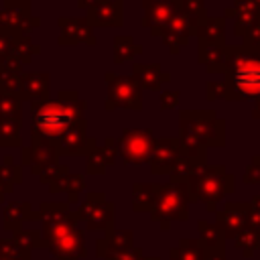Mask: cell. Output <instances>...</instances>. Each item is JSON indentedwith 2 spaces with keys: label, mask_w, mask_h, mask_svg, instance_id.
I'll return each instance as SVG.
<instances>
[{
  "label": "cell",
  "mask_w": 260,
  "mask_h": 260,
  "mask_svg": "<svg viewBox=\"0 0 260 260\" xmlns=\"http://www.w3.org/2000/svg\"><path fill=\"white\" fill-rule=\"evenodd\" d=\"M144 260H158V258H144Z\"/></svg>",
  "instance_id": "cell-50"
},
{
  "label": "cell",
  "mask_w": 260,
  "mask_h": 260,
  "mask_svg": "<svg viewBox=\"0 0 260 260\" xmlns=\"http://www.w3.org/2000/svg\"><path fill=\"white\" fill-rule=\"evenodd\" d=\"M67 173H69V167H67V165L55 162V165H47V167H43V169H41V171H37L35 175L39 177V181H41V183L51 185L53 181H57L59 177H63V175H67Z\"/></svg>",
  "instance_id": "cell-40"
},
{
  "label": "cell",
  "mask_w": 260,
  "mask_h": 260,
  "mask_svg": "<svg viewBox=\"0 0 260 260\" xmlns=\"http://www.w3.org/2000/svg\"><path fill=\"white\" fill-rule=\"evenodd\" d=\"M248 225L260 232V195L248 203Z\"/></svg>",
  "instance_id": "cell-45"
},
{
  "label": "cell",
  "mask_w": 260,
  "mask_h": 260,
  "mask_svg": "<svg viewBox=\"0 0 260 260\" xmlns=\"http://www.w3.org/2000/svg\"><path fill=\"white\" fill-rule=\"evenodd\" d=\"M252 118H256V120H260V100H256V102H254V110H252Z\"/></svg>",
  "instance_id": "cell-49"
},
{
  "label": "cell",
  "mask_w": 260,
  "mask_h": 260,
  "mask_svg": "<svg viewBox=\"0 0 260 260\" xmlns=\"http://www.w3.org/2000/svg\"><path fill=\"white\" fill-rule=\"evenodd\" d=\"M0 260H30V252L22 250L12 238L0 240Z\"/></svg>",
  "instance_id": "cell-39"
},
{
  "label": "cell",
  "mask_w": 260,
  "mask_h": 260,
  "mask_svg": "<svg viewBox=\"0 0 260 260\" xmlns=\"http://www.w3.org/2000/svg\"><path fill=\"white\" fill-rule=\"evenodd\" d=\"M53 144H55L59 156L61 154H65V156H87L93 150V146L98 144V138L87 134V120L83 116L77 122H73Z\"/></svg>",
  "instance_id": "cell-11"
},
{
  "label": "cell",
  "mask_w": 260,
  "mask_h": 260,
  "mask_svg": "<svg viewBox=\"0 0 260 260\" xmlns=\"http://www.w3.org/2000/svg\"><path fill=\"white\" fill-rule=\"evenodd\" d=\"M28 219H37V211H32V205L28 201H14L4 205V211H2L4 230L18 232L22 221H28Z\"/></svg>",
  "instance_id": "cell-25"
},
{
  "label": "cell",
  "mask_w": 260,
  "mask_h": 260,
  "mask_svg": "<svg viewBox=\"0 0 260 260\" xmlns=\"http://www.w3.org/2000/svg\"><path fill=\"white\" fill-rule=\"evenodd\" d=\"M197 47H225V16H205L197 28Z\"/></svg>",
  "instance_id": "cell-20"
},
{
  "label": "cell",
  "mask_w": 260,
  "mask_h": 260,
  "mask_svg": "<svg viewBox=\"0 0 260 260\" xmlns=\"http://www.w3.org/2000/svg\"><path fill=\"white\" fill-rule=\"evenodd\" d=\"M154 134L150 128H126L116 138V150L126 165L148 162L154 148Z\"/></svg>",
  "instance_id": "cell-8"
},
{
  "label": "cell",
  "mask_w": 260,
  "mask_h": 260,
  "mask_svg": "<svg viewBox=\"0 0 260 260\" xmlns=\"http://www.w3.org/2000/svg\"><path fill=\"white\" fill-rule=\"evenodd\" d=\"M205 98L209 102L223 98V81H207L205 83Z\"/></svg>",
  "instance_id": "cell-46"
},
{
  "label": "cell",
  "mask_w": 260,
  "mask_h": 260,
  "mask_svg": "<svg viewBox=\"0 0 260 260\" xmlns=\"http://www.w3.org/2000/svg\"><path fill=\"white\" fill-rule=\"evenodd\" d=\"M189 189L185 181L156 183V197L150 209L152 221H158L160 230H169L171 221H185L189 217Z\"/></svg>",
  "instance_id": "cell-6"
},
{
  "label": "cell",
  "mask_w": 260,
  "mask_h": 260,
  "mask_svg": "<svg viewBox=\"0 0 260 260\" xmlns=\"http://www.w3.org/2000/svg\"><path fill=\"white\" fill-rule=\"evenodd\" d=\"M156 197V183H134L132 185V209L150 211Z\"/></svg>",
  "instance_id": "cell-29"
},
{
  "label": "cell",
  "mask_w": 260,
  "mask_h": 260,
  "mask_svg": "<svg viewBox=\"0 0 260 260\" xmlns=\"http://www.w3.org/2000/svg\"><path fill=\"white\" fill-rule=\"evenodd\" d=\"M0 181L8 187H14L22 181V171L18 165H14L12 156H4V160L0 162Z\"/></svg>",
  "instance_id": "cell-36"
},
{
  "label": "cell",
  "mask_w": 260,
  "mask_h": 260,
  "mask_svg": "<svg viewBox=\"0 0 260 260\" xmlns=\"http://www.w3.org/2000/svg\"><path fill=\"white\" fill-rule=\"evenodd\" d=\"M132 75L140 83V87L148 89V91H158L160 85L171 79V73L165 71L158 63H138L136 61L132 65Z\"/></svg>",
  "instance_id": "cell-23"
},
{
  "label": "cell",
  "mask_w": 260,
  "mask_h": 260,
  "mask_svg": "<svg viewBox=\"0 0 260 260\" xmlns=\"http://www.w3.org/2000/svg\"><path fill=\"white\" fill-rule=\"evenodd\" d=\"M234 246L244 254V256H252L258 248H260V232L246 225L236 238H234Z\"/></svg>",
  "instance_id": "cell-31"
},
{
  "label": "cell",
  "mask_w": 260,
  "mask_h": 260,
  "mask_svg": "<svg viewBox=\"0 0 260 260\" xmlns=\"http://www.w3.org/2000/svg\"><path fill=\"white\" fill-rule=\"evenodd\" d=\"M87 22L95 26L116 28L124 24V0H98L85 10Z\"/></svg>",
  "instance_id": "cell-18"
},
{
  "label": "cell",
  "mask_w": 260,
  "mask_h": 260,
  "mask_svg": "<svg viewBox=\"0 0 260 260\" xmlns=\"http://www.w3.org/2000/svg\"><path fill=\"white\" fill-rule=\"evenodd\" d=\"M10 191H12V187H8V185H4V183L0 181V201H2V199H4V195H8Z\"/></svg>",
  "instance_id": "cell-48"
},
{
  "label": "cell",
  "mask_w": 260,
  "mask_h": 260,
  "mask_svg": "<svg viewBox=\"0 0 260 260\" xmlns=\"http://www.w3.org/2000/svg\"><path fill=\"white\" fill-rule=\"evenodd\" d=\"M0 120H22V100L0 89Z\"/></svg>",
  "instance_id": "cell-33"
},
{
  "label": "cell",
  "mask_w": 260,
  "mask_h": 260,
  "mask_svg": "<svg viewBox=\"0 0 260 260\" xmlns=\"http://www.w3.org/2000/svg\"><path fill=\"white\" fill-rule=\"evenodd\" d=\"M177 10L187 18V22L193 28H197V24L207 16L205 0H177Z\"/></svg>",
  "instance_id": "cell-30"
},
{
  "label": "cell",
  "mask_w": 260,
  "mask_h": 260,
  "mask_svg": "<svg viewBox=\"0 0 260 260\" xmlns=\"http://www.w3.org/2000/svg\"><path fill=\"white\" fill-rule=\"evenodd\" d=\"M258 2H260V0H258Z\"/></svg>",
  "instance_id": "cell-51"
},
{
  "label": "cell",
  "mask_w": 260,
  "mask_h": 260,
  "mask_svg": "<svg viewBox=\"0 0 260 260\" xmlns=\"http://www.w3.org/2000/svg\"><path fill=\"white\" fill-rule=\"evenodd\" d=\"M219 73H223V100H260V49L225 45Z\"/></svg>",
  "instance_id": "cell-2"
},
{
  "label": "cell",
  "mask_w": 260,
  "mask_h": 260,
  "mask_svg": "<svg viewBox=\"0 0 260 260\" xmlns=\"http://www.w3.org/2000/svg\"><path fill=\"white\" fill-rule=\"evenodd\" d=\"M49 79L47 71H22L20 73V100L35 102V100H49Z\"/></svg>",
  "instance_id": "cell-21"
},
{
  "label": "cell",
  "mask_w": 260,
  "mask_h": 260,
  "mask_svg": "<svg viewBox=\"0 0 260 260\" xmlns=\"http://www.w3.org/2000/svg\"><path fill=\"white\" fill-rule=\"evenodd\" d=\"M16 37H18V35L0 28V59H8V57H12V49H14V41H16Z\"/></svg>",
  "instance_id": "cell-43"
},
{
  "label": "cell",
  "mask_w": 260,
  "mask_h": 260,
  "mask_svg": "<svg viewBox=\"0 0 260 260\" xmlns=\"http://www.w3.org/2000/svg\"><path fill=\"white\" fill-rule=\"evenodd\" d=\"M177 138L185 156L205 165L209 146H225V120L215 110H181Z\"/></svg>",
  "instance_id": "cell-4"
},
{
  "label": "cell",
  "mask_w": 260,
  "mask_h": 260,
  "mask_svg": "<svg viewBox=\"0 0 260 260\" xmlns=\"http://www.w3.org/2000/svg\"><path fill=\"white\" fill-rule=\"evenodd\" d=\"M181 156V142L177 136H162L156 138L152 154L148 158L152 175H169L177 158Z\"/></svg>",
  "instance_id": "cell-14"
},
{
  "label": "cell",
  "mask_w": 260,
  "mask_h": 260,
  "mask_svg": "<svg viewBox=\"0 0 260 260\" xmlns=\"http://www.w3.org/2000/svg\"><path fill=\"white\" fill-rule=\"evenodd\" d=\"M179 98H181V91L179 89H165L160 91V110H173L179 106Z\"/></svg>",
  "instance_id": "cell-44"
},
{
  "label": "cell",
  "mask_w": 260,
  "mask_h": 260,
  "mask_svg": "<svg viewBox=\"0 0 260 260\" xmlns=\"http://www.w3.org/2000/svg\"><path fill=\"white\" fill-rule=\"evenodd\" d=\"M20 158H22V165H26L32 175L47 165L59 162V154H57L55 144L51 140L37 138V136H30V146H22Z\"/></svg>",
  "instance_id": "cell-16"
},
{
  "label": "cell",
  "mask_w": 260,
  "mask_h": 260,
  "mask_svg": "<svg viewBox=\"0 0 260 260\" xmlns=\"http://www.w3.org/2000/svg\"><path fill=\"white\" fill-rule=\"evenodd\" d=\"M132 246V230H124V232H110L106 234V238H100L95 242V252L100 258H110L116 256L124 250H128Z\"/></svg>",
  "instance_id": "cell-24"
},
{
  "label": "cell",
  "mask_w": 260,
  "mask_h": 260,
  "mask_svg": "<svg viewBox=\"0 0 260 260\" xmlns=\"http://www.w3.org/2000/svg\"><path fill=\"white\" fill-rule=\"evenodd\" d=\"M87 102L75 89H61L57 98L30 102V136L55 142L73 122L83 118Z\"/></svg>",
  "instance_id": "cell-3"
},
{
  "label": "cell",
  "mask_w": 260,
  "mask_h": 260,
  "mask_svg": "<svg viewBox=\"0 0 260 260\" xmlns=\"http://www.w3.org/2000/svg\"><path fill=\"white\" fill-rule=\"evenodd\" d=\"M169 260H225V248H215L197 240H179V244L169 252Z\"/></svg>",
  "instance_id": "cell-15"
},
{
  "label": "cell",
  "mask_w": 260,
  "mask_h": 260,
  "mask_svg": "<svg viewBox=\"0 0 260 260\" xmlns=\"http://www.w3.org/2000/svg\"><path fill=\"white\" fill-rule=\"evenodd\" d=\"M37 219L43 221L41 248H47L59 260H77L85 256L83 232L77 228L75 211H69L67 203H41Z\"/></svg>",
  "instance_id": "cell-1"
},
{
  "label": "cell",
  "mask_w": 260,
  "mask_h": 260,
  "mask_svg": "<svg viewBox=\"0 0 260 260\" xmlns=\"http://www.w3.org/2000/svg\"><path fill=\"white\" fill-rule=\"evenodd\" d=\"M83 189H85V177L79 173H67L49 185L51 193H67V203H75Z\"/></svg>",
  "instance_id": "cell-26"
},
{
  "label": "cell",
  "mask_w": 260,
  "mask_h": 260,
  "mask_svg": "<svg viewBox=\"0 0 260 260\" xmlns=\"http://www.w3.org/2000/svg\"><path fill=\"white\" fill-rule=\"evenodd\" d=\"M0 89H2L4 93H10V95L20 98V93H22V87H20V73H2V75H0Z\"/></svg>",
  "instance_id": "cell-41"
},
{
  "label": "cell",
  "mask_w": 260,
  "mask_h": 260,
  "mask_svg": "<svg viewBox=\"0 0 260 260\" xmlns=\"http://www.w3.org/2000/svg\"><path fill=\"white\" fill-rule=\"evenodd\" d=\"M57 26H59L57 43L61 47H75V45L95 47L98 45L93 26L87 22L85 16H59Z\"/></svg>",
  "instance_id": "cell-12"
},
{
  "label": "cell",
  "mask_w": 260,
  "mask_h": 260,
  "mask_svg": "<svg viewBox=\"0 0 260 260\" xmlns=\"http://www.w3.org/2000/svg\"><path fill=\"white\" fill-rule=\"evenodd\" d=\"M77 221H83L95 232H114V203L104 197V193H87L83 203L75 211Z\"/></svg>",
  "instance_id": "cell-9"
},
{
  "label": "cell",
  "mask_w": 260,
  "mask_h": 260,
  "mask_svg": "<svg viewBox=\"0 0 260 260\" xmlns=\"http://www.w3.org/2000/svg\"><path fill=\"white\" fill-rule=\"evenodd\" d=\"M199 167V162H195L193 158H189V156H185L183 152H181V156L177 158V162L173 165V169H171V181H187V177L195 171Z\"/></svg>",
  "instance_id": "cell-38"
},
{
  "label": "cell",
  "mask_w": 260,
  "mask_h": 260,
  "mask_svg": "<svg viewBox=\"0 0 260 260\" xmlns=\"http://www.w3.org/2000/svg\"><path fill=\"white\" fill-rule=\"evenodd\" d=\"M104 83H106V100H104L106 112L120 110V108L132 110V112L142 110V87L134 79V75L106 71Z\"/></svg>",
  "instance_id": "cell-7"
},
{
  "label": "cell",
  "mask_w": 260,
  "mask_h": 260,
  "mask_svg": "<svg viewBox=\"0 0 260 260\" xmlns=\"http://www.w3.org/2000/svg\"><path fill=\"white\" fill-rule=\"evenodd\" d=\"M234 4L223 10V16H232L240 24L260 20V2L258 0H232Z\"/></svg>",
  "instance_id": "cell-27"
},
{
  "label": "cell",
  "mask_w": 260,
  "mask_h": 260,
  "mask_svg": "<svg viewBox=\"0 0 260 260\" xmlns=\"http://www.w3.org/2000/svg\"><path fill=\"white\" fill-rule=\"evenodd\" d=\"M191 35H195V28L187 22V18L179 10L171 18V22L160 30V39L167 45L169 53H173V55H179L181 53V49L189 43Z\"/></svg>",
  "instance_id": "cell-19"
},
{
  "label": "cell",
  "mask_w": 260,
  "mask_h": 260,
  "mask_svg": "<svg viewBox=\"0 0 260 260\" xmlns=\"http://www.w3.org/2000/svg\"><path fill=\"white\" fill-rule=\"evenodd\" d=\"M242 181H244V185H258V183H260V154L252 156L250 165H248L246 171H244Z\"/></svg>",
  "instance_id": "cell-42"
},
{
  "label": "cell",
  "mask_w": 260,
  "mask_h": 260,
  "mask_svg": "<svg viewBox=\"0 0 260 260\" xmlns=\"http://www.w3.org/2000/svg\"><path fill=\"white\" fill-rule=\"evenodd\" d=\"M187 189L191 201H203L207 211H215V205L234 191V177L223 165H199L187 177Z\"/></svg>",
  "instance_id": "cell-5"
},
{
  "label": "cell",
  "mask_w": 260,
  "mask_h": 260,
  "mask_svg": "<svg viewBox=\"0 0 260 260\" xmlns=\"http://www.w3.org/2000/svg\"><path fill=\"white\" fill-rule=\"evenodd\" d=\"M39 51H41V47H39L37 43H32L30 35H18L16 41H14L12 57L24 65V63H30V59H32Z\"/></svg>",
  "instance_id": "cell-32"
},
{
  "label": "cell",
  "mask_w": 260,
  "mask_h": 260,
  "mask_svg": "<svg viewBox=\"0 0 260 260\" xmlns=\"http://www.w3.org/2000/svg\"><path fill=\"white\" fill-rule=\"evenodd\" d=\"M234 32L238 37H242L246 47L260 49V20H254V22H248V24L234 22Z\"/></svg>",
  "instance_id": "cell-34"
},
{
  "label": "cell",
  "mask_w": 260,
  "mask_h": 260,
  "mask_svg": "<svg viewBox=\"0 0 260 260\" xmlns=\"http://www.w3.org/2000/svg\"><path fill=\"white\" fill-rule=\"evenodd\" d=\"M98 0H77V8H81V10H87L91 4H95Z\"/></svg>",
  "instance_id": "cell-47"
},
{
  "label": "cell",
  "mask_w": 260,
  "mask_h": 260,
  "mask_svg": "<svg viewBox=\"0 0 260 260\" xmlns=\"http://www.w3.org/2000/svg\"><path fill=\"white\" fill-rule=\"evenodd\" d=\"M142 55V45H136L132 35H116L114 37V63H126Z\"/></svg>",
  "instance_id": "cell-28"
},
{
  "label": "cell",
  "mask_w": 260,
  "mask_h": 260,
  "mask_svg": "<svg viewBox=\"0 0 260 260\" xmlns=\"http://www.w3.org/2000/svg\"><path fill=\"white\" fill-rule=\"evenodd\" d=\"M215 225L221 230L223 238H236L248 225V203L246 201H228L221 211H215Z\"/></svg>",
  "instance_id": "cell-17"
},
{
  "label": "cell",
  "mask_w": 260,
  "mask_h": 260,
  "mask_svg": "<svg viewBox=\"0 0 260 260\" xmlns=\"http://www.w3.org/2000/svg\"><path fill=\"white\" fill-rule=\"evenodd\" d=\"M197 230L201 234V240L209 246H215V248H225V238L221 234V230L215 225V223H207V221H199L197 223Z\"/></svg>",
  "instance_id": "cell-37"
},
{
  "label": "cell",
  "mask_w": 260,
  "mask_h": 260,
  "mask_svg": "<svg viewBox=\"0 0 260 260\" xmlns=\"http://www.w3.org/2000/svg\"><path fill=\"white\" fill-rule=\"evenodd\" d=\"M118 150H116V138L108 136L104 140V144H95L93 150L87 154V162L85 169L89 175H102L108 167H112L116 162Z\"/></svg>",
  "instance_id": "cell-22"
},
{
  "label": "cell",
  "mask_w": 260,
  "mask_h": 260,
  "mask_svg": "<svg viewBox=\"0 0 260 260\" xmlns=\"http://www.w3.org/2000/svg\"><path fill=\"white\" fill-rule=\"evenodd\" d=\"M140 26L148 28L152 37H160V30L171 22L177 12V0H140Z\"/></svg>",
  "instance_id": "cell-13"
},
{
  "label": "cell",
  "mask_w": 260,
  "mask_h": 260,
  "mask_svg": "<svg viewBox=\"0 0 260 260\" xmlns=\"http://www.w3.org/2000/svg\"><path fill=\"white\" fill-rule=\"evenodd\" d=\"M41 24L32 16L30 0H4L0 6V28L14 35H30L32 28Z\"/></svg>",
  "instance_id": "cell-10"
},
{
  "label": "cell",
  "mask_w": 260,
  "mask_h": 260,
  "mask_svg": "<svg viewBox=\"0 0 260 260\" xmlns=\"http://www.w3.org/2000/svg\"><path fill=\"white\" fill-rule=\"evenodd\" d=\"M0 146H20V120H0Z\"/></svg>",
  "instance_id": "cell-35"
}]
</instances>
